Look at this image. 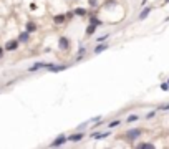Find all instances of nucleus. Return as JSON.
I'll list each match as a JSON object with an SVG mask.
<instances>
[{
	"mask_svg": "<svg viewBox=\"0 0 169 149\" xmlns=\"http://www.w3.org/2000/svg\"><path fill=\"white\" fill-rule=\"evenodd\" d=\"M66 65H53V63H48L47 65V70L50 71V73H58V71H65L66 70Z\"/></svg>",
	"mask_w": 169,
	"mask_h": 149,
	"instance_id": "obj_1",
	"label": "nucleus"
},
{
	"mask_svg": "<svg viewBox=\"0 0 169 149\" xmlns=\"http://www.w3.org/2000/svg\"><path fill=\"white\" fill-rule=\"evenodd\" d=\"M66 141H68V138H66L65 134H60L57 139H55V141H51V144H50V146H51V148H58V146H63Z\"/></svg>",
	"mask_w": 169,
	"mask_h": 149,
	"instance_id": "obj_2",
	"label": "nucleus"
},
{
	"mask_svg": "<svg viewBox=\"0 0 169 149\" xmlns=\"http://www.w3.org/2000/svg\"><path fill=\"white\" fill-rule=\"evenodd\" d=\"M18 38L17 40H10V42H7L5 43V50H7V51H15V50L18 48Z\"/></svg>",
	"mask_w": 169,
	"mask_h": 149,
	"instance_id": "obj_3",
	"label": "nucleus"
},
{
	"mask_svg": "<svg viewBox=\"0 0 169 149\" xmlns=\"http://www.w3.org/2000/svg\"><path fill=\"white\" fill-rule=\"evenodd\" d=\"M58 46H60L61 50H68L70 48V40L66 38V37H60V40H58Z\"/></svg>",
	"mask_w": 169,
	"mask_h": 149,
	"instance_id": "obj_4",
	"label": "nucleus"
},
{
	"mask_svg": "<svg viewBox=\"0 0 169 149\" xmlns=\"http://www.w3.org/2000/svg\"><path fill=\"white\" fill-rule=\"evenodd\" d=\"M141 129H130L128 131V138H130V141H134V139H138L141 136Z\"/></svg>",
	"mask_w": 169,
	"mask_h": 149,
	"instance_id": "obj_5",
	"label": "nucleus"
},
{
	"mask_svg": "<svg viewBox=\"0 0 169 149\" xmlns=\"http://www.w3.org/2000/svg\"><path fill=\"white\" fill-rule=\"evenodd\" d=\"M151 10H153V7H144V10H141L138 20H146V18L149 17V13H151Z\"/></svg>",
	"mask_w": 169,
	"mask_h": 149,
	"instance_id": "obj_6",
	"label": "nucleus"
},
{
	"mask_svg": "<svg viewBox=\"0 0 169 149\" xmlns=\"http://www.w3.org/2000/svg\"><path fill=\"white\" fill-rule=\"evenodd\" d=\"M108 48H109V45H106V43H104V42H103V43L100 42V45H98L96 48L93 50V51H95V55H100L101 51H106V50H108Z\"/></svg>",
	"mask_w": 169,
	"mask_h": 149,
	"instance_id": "obj_7",
	"label": "nucleus"
},
{
	"mask_svg": "<svg viewBox=\"0 0 169 149\" xmlns=\"http://www.w3.org/2000/svg\"><path fill=\"white\" fill-rule=\"evenodd\" d=\"M53 22H55V23H57V25H61V23H65V22H66V15H65V13L55 15V17H53Z\"/></svg>",
	"mask_w": 169,
	"mask_h": 149,
	"instance_id": "obj_8",
	"label": "nucleus"
},
{
	"mask_svg": "<svg viewBox=\"0 0 169 149\" xmlns=\"http://www.w3.org/2000/svg\"><path fill=\"white\" fill-rule=\"evenodd\" d=\"M28 38H30V32H27V30L18 35V42H20V43H27V42H28Z\"/></svg>",
	"mask_w": 169,
	"mask_h": 149,
	"instance_id": "obj_9",
	"label": "nucleus"
},
{
	"mask_svg": "<svg viewBox=\"0 0 169 149\" xmlns=\"http://www.w3.org/2000/svg\"><path fill=\"white\" fill-rule=\"evenodd\" d=\"M47 65H48V63H43V61H38V63L32 65L28 71H36V70H40V68H47Z\"/></svg>",
	"mask_w": 169,
	"mask_h": 149,
	"instance_id": "obj_10",
	"label": "nucleus"
},
{
	"mask_svg": "<svg viewBox=\"0 0 169 149\" xmlns=\"http://www.w3.org/2000/svg\"><path fill=\"white\" fill-rule=\"evenodd\" d=\"M83 139V133H75V134H71L68 138V141H71V142H78V141H81Z\"/></svg>",
	"mask_w": 169,
	"mask_h": 149,
	"instance_id": "obj_11",
	"label": "nucleus"
},
{
	"mask_svg": "<svg viewBox=\"0 0 169 149\" xmlns=\"http://www.w3.org/2000/svg\"><path fill=\"white\" fill-rule=\"evenodd\" d=\"M109 133H95V134H91V138L93 139H104V138H108Z\"/></svg>",
	"mask_w": 169,
	"mask_h": 149,
	"instance_id": "obj_12",
	"label": "nucleus"
},
{
	"mask_svg": "<svg viewBox=\"0 0 169 149\" xmlns=\"http://www.w3.org/2000/svg\"><path fill=\"white\" fill-rule=\"evenodd\" d=\"M95 30H96V27H95V25H88V27H86V32H85V35H86V37H91V35H93V33H95Z\"/></svg>",
	"mask_w": 169,
	"mask_h": 149,
	"instance_id": "obj_13",
	"label": "nucleus"
},
{
	"mask_svg": "<svg viewBox=\"0 0 169 149\" xmlns=\"http://www.w3.org/2000/svg\"><path fill=\"white\" fill-rule=\"evenodd\" d=\"M90 23L95 25V27H100V25H103V20H100V18H96V17H91L90 18Z\"/></svg>",
	"mask_w": 169,
	"mask_h": 149,
	"instance_id": "obj_14",
	"label": "nucleus"
},
{
	"mask_svg": "<svg viewBox=\"0 0 169 149\" xmlns=\"http://www.w3.org/2000/svg\"><path fill=\"white\" fill-rule=\"evenodd\" d=\"M36 30V25L33 23V22H28V23H27V32H30V33H33Z\"/></svg>",
	"mask_w": 169,
	"mask_h": 149,
	"instance_id": "obj_15",
	"label": "nucleus"
},
{
	"mask_svg": "<svg viewBox=\"0 0 169 149\" xmlns=\"http://www.w3.org/2000/svg\"><path fill=\"white\" fill-rule=\"evenodd\" d=\"M85 51H86V48H85V46H80L78 48V55H76V60H81L83 55H85Z\"/></svg>",
	"mask_w": 169,
	"mask_h": 149,
	"instance_id": "obj_16",
	"label": "nucleus"
},
{
	"mask_svg": "<svg viewBox=\"0 0 169 149\" xmlns=\"http://www.w3.org/2000/svg\"><path fill=\"white\" fill-rule=\"evenodd\" d=\"M75 15H78V17H85V15H86V10H85V8H76Z\"/></svg>",
	"mask_w": 169,
	"mask_h": 149,
	"instance_id": "obj_17",
	"label": "nucleus"
},
{
	"mask_svg": "<svg viewBox=\"0 0 169 149\" xmlns=\"http://www.w3.org/2000/svg\"><path fill=\"white\" fill-rule=\"evenodd\" d=\"M139 119V116L138 114H131V116H128V123H134V121Z\"/></svg>",
	"mask_w": 169,
	"mask_h": 149,
	"instance_id": "obj_18",
	"label": "nucleus"
},
{
	"mask_svg": "<svg viewBox=\"0 0 169 149\" xmlns=\"http://www.w3.org/2000/svg\"><path fill=\"white\" fill-rule=\"evenodd\" d=\"M119 124H121V121H119V119H116V121H111V123H109V126H108V128H116V126H119Z\"/></svg>",
	"mask_w": 169,
	"mask_h": 149,
	"instance_id": "obj_19",
	"label": "nucleus"
},
{
	"mask_svg": "<svg viewBox=\"0 0 169 149\" xmlns=\"http://www.w3.org/2000/svg\"><path fill=\"white\" fill-rule=\"evenodd\" d=\"M138 148H149V149H153L154 146L149 144V142H141V144H138Z\"/></svg>",
	"mask_w": 169,
	"mask_h": 149,
	"instance_id": "obj_20",
	"label": "nucleus"
},
{
	"mask_svg": "<svg viewBox=\"0 0 169 149\" xmlns=\"http://www.w3.org/2000/svg\"><path fill=\"white\" fill-rule=\"evenodd\" d=\"M161 89H162V91H169V85H168V81L161 85Z\"/></svg>",
	"mask_w": 169,
	"mask_h": 149,
	"instance_id": "obj_21",
	"label": "nucleus"
},
{
	"mask_svg": "<svg viewBox=\"0 0 169 149\" xmlns=\"http://www.w3.org/2000/svg\"><path fill=\"white\" fill-rule=\"evenodd\" d=\"M108 37H109V33H106V35L100 37V38H98V42H106V40H108Z\"/></svg>",
	"mask_w": 169,
	"mask_h": 149,
	"instance_id": "obj_22",
	"label": "nucleus"
},
{
	"mask_svg": "<svg viewBox=\"0 0 169 149\" xmlns=\"http://www.w3.org/2000/svg\"><path fill=\"white\" fill-rule=\"evenodd\" d=\"M159 110H162V111H169V103H168V104H161V106H159Z\"/></svg>",
	"mask_w": 169,
	"mask_h": 149,
	"instance_id": "obj_23",
	"label": "nucleus"
},
{
	"mask_svg": "<svg viewBox=\"0 0 169 149\" xmlns=\"http://www.w3.org/2000/svg\"><path fill=\"white\" fill-rule=\"evenodd\" d=\"M154 114H156V111H149V113L146 114V118L147 119H151V118H154Z\"/></svg>",
	"mask_w": 169,
	"mask_h": 149,
	"instance_id": "obj_24",
	"label": "nucleus"
},
{
	"mask_svg": "<svg viewBox=\"0 0 169 149\" xmlns=\"http://www.w3.org/2000/svg\"><path fill=\"white\" fill-rule=\"evenodd\" d=\"M73 15H75V12H68V13H66V20H70V18H73Z\"/></svg>",
	"mask_w": 169,
	"mask_h": 149,
	"instance_id": "obj_25",
	"label": "nucleus"
},
{
	"mask_svg": "<svg viewBox=\"0 0 169 149\" xmlns=\"http://www.w3.org/2000/svg\"><path fill=\"white\" fill-rule=\"evenodd\" d=\"M36 8V4H30V10H35Z\"/></svg>",
	"mask_w": 169,
	"mask_h": 149,
	"instance_id": "obj_26",
	"label": "nucleus"
},
{
	"mask_svg": "<svg viewBox=\"0 0 169 149\" xmlns=\"http://www.w3.org/2000/svg\"><path fill=\"white\" fill-rule=\"evenodd\" d=\"M90 5L91 7H95V5H96V0H90Z\"/></svg>",
	"mask_w": 169,
	"mask_h": 149,
	"instance_id": "obj_27",
	"label": "nucleus"
},
{
	"mask_svg": "<svg viewBox=\"0 0 169 149\" xmlns=\"http://www.w3.org/2000/svg\"><path fill=\"white\" fill-rule=\"evenodd\" d=\"M2 55H4V48L0 46V58H2Z\"/></svg>",
	"mask_w": 169,
	"mask_h": 149,
	"instance_id": "obj_28",
	"label": "nucleus"
},
{
	"mask_svg": "<svg viewBox=\"0 0 169 149\" xmlns=\"http://www.w3.org/2000/svg\"><path fill=\"white\" fill-rule=\"evenodd\" d=\"M146 2H147V0H143V2H141V7H143V5L146 4Z\"/></svg>",
	"mask_w": 169,
	"mask_h": 149,
	"instance_id": "obj_29",
	"label": "nucleus"
},
{
	"mask_svg": "<svg viewBox=\"0 0 169 149\" xmlns=\"http://www.w3.org/2000/svg\"><path fill=\"white\" fill-rule=\"evenodd\" d=\"M169 4V0H164V5H168Z\"/></svg>",
	"mask_w": 169,
	"mask_h": 149,
	"instance_id": "obj_30",
	"label": "nucleus"
},
{
	"mask_svg": "<svg viewBox=\"0 0 169 149\" xmlns=\"http://www.w3.org/2000/svg\"><path fill=\"white\" fill-rule=\"evenodd\" d=\"M168 85H169V80H168Z\"/></svg>",
	"mask_w": 169,
	"mask_h": 149,
	"instance_id": "obj_31",
	"label": "nucleus"
}]
</instances>
